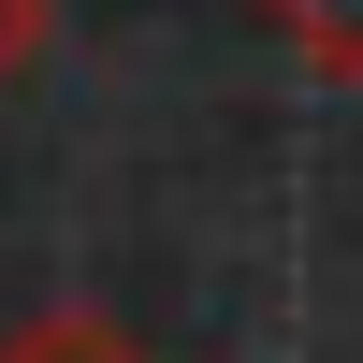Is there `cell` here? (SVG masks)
<instances>
[{
	"instance_id": "obj_2",
	"label": "cell",
	"mask_w": 363,
	"mask_h": 363,
	"mask_svg": "<svg viewBox=\"0 0 363 363\" xmlns=\"http://www.w3.org/2000/svg\"><path fill=\"white\" fill-rule=\"evenodd\" d=\"M0 363H160V349H131L116 320H87V306H44L29 335H0Z\"/></svg>"
},
{
	"instance_id": "obj_3",
	"label": "cell",
	"mask_w": 363,
	"mask_h": 363,
	"mask_svg": "<svg viewBox=\"0 0 363 363\" xmlns=\"http://www.w3.org/2000/svg\"><path fill=\"white\" fill-rule=\"evenodd\" d=\"M29 44H44V0H0V87L29 73Z\"/></svg>"
},
{
	"instance_id": "obj_1",
	"label": "cell",
	"mask_w": 363,
	"mask_h": 363,
	"mask_svg": "<svg viewBox=\"0 0 363 363\" xmlns=\"http://www.w3.org/2000/svg\"><path fill=\"white\" fill-rule=\"evenodd\" d=\"M262 29H277L320 87H363V0H262Z\"/></svg>"
}]
</instances>
